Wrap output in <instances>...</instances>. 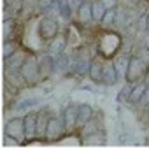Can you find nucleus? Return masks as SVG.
<instances>
[{"instance_id":"1","label":"nucleus","mask_w":149,"mask_h":149,"mask_svg":"<svg viewBox=\"0 0 149 149\" xmlns=\"http://www.w3.org/2000/svg\"><path fill=\"white\" fill-rule=\"evenodd\" d=\"M6 137H11L18 144L26 142V133H25V119L23 118H13L6 123Z\"/></svg>"},{"instance_id":"2","label":"nucleus","mask_w":149,"mask_h":149,"mask_svg":"<svg viewBox=\"0 0 149 149\" xmlns=\"http://www.w3.org/2000/svg\"><path fill=\"white\" fill-rule=\"evenodd\" d=\"M146 61L144 60H140L139 56H133V58H130V65H128V70H126V81L128 83H139V81H142L144 79V76H146Z\"/></svg>"},{"instance_id":"3","label":"nucleus","mask_w":149,"mask_h":149,"mask_svg":"<svg viewBox=\"0 0 149 149\" xmlns=\"http://www.w3.org/2000/svg\"><path fill=\"white\" fill-rule=\"evenodd\" d=\"M21 72H23V76H25L28 84H35V83H39L42 79L40 70H39V60L35 56H28L26 58V61L21 67Z\"/></svg>"},{"instance_id":"4","label":"nucleus","mask_w":149,"mask_h":149,"mask_svg":"<svg viewBox=\"0 0 149 149\" xmlns=\"http://www.w3.org/2000/svg\"><path fill=\"white\" fill-rule=\"evenodd\" d=\"M56 35H58V25H56V21L49 14L44 16L40 19V23H39V37L42 40H51Z\"/></svg>"},{"instance_id":"5","label":"nucleus","mask_w":149,"mask_h":149,"mask_svg":"<svg viewBox=\"0 0 149 149\" xmlns=\"http://www.w3.org/2000/svg\"><path fill=\"white\" fill-rule=\"evenodd\" d=\"M65 123L61 118H56V116H51L49 118V123H47V130H46V140L53 142V140H58L63 133H65Z\"/></svg>"},{"instance_id":"6","label":"nucleus","mask_w":149,"mask_h":149,"mask_svg":"<svg viewBox=\"0 0 149 149\" xmlns=\"http://www.w3.org/2000/svg\"><path fill=\"white\" fill-rule=\"evenodd\" d=\"M77 111H79V107H76V105H68L61 111V119L65 123L67 132H72L77 126Z\"/></svg>"},{"instance_id":"7","label":"nucleus","mask_w":149,"mask_h":149,"mask_svg":"<svg viewBox=\"0 0 149 149\" xmlns=\"http://www.w3.org/2000/svg\"><path fill=\"white\" fill-rule=\"evenodd\" d=\"M37 118H39V112H35V111H30V112H26V114L23 116V119H25L26 142L37 137Z\"/></svg>"},{"instance_id":"8","label":"nucleus","mask_w":149,"mask_h":149,"mask_svg":"<svg viewBox=\"0 0 149 149\" xmlns=\"http://www.w3.org/2000/svg\"><path fill=\"white\" fill-rule=\"evenodd\" d=\"M39 70H40L42 79L47 77V76H51V74L56 70V67H54V58H53L51 53H44V54L39 56Z\"/></svg>"},{"instance_id":"9","label":"nucleus","mask_w":149,"mask_h":149,"mask_svg":"<svg viewBox=\"0 0 149 149\" xmlns=\"http://www.w3.org/2000/svg\"><path fill=\"white\" fill-rule=\"evenodd\" d=\"M119 74L116 70L114 63H104V70H102V84L104 86H112L119 81Z\"/></svg>"},{"instance_id":"10","label":"nucleus","mask_w":149,"mask_h":149,"mask_svg":"<svg viewBox=\"0 0 149 149\" xmlns=\"http://www.w3.org/2000/svg\"><path fill=\"white\" fill-rule=\"evenodd\" d=\"M77 107H79V111H77V128H83L88 121L93 119V107L90 104H81Z\"/></svg>"},{"instance_id":"11","label":"nucleus","mask_w":149,"mask_h":149,"mask_svg":"<svg viewBox=\"0 0 149 149\" xmlns=\"http://www.w3.org/2000/svg\"><path fill=\"white\" fill-rule=\"evenodd\" d=\"M26 58H28V56H25L23 51H16L13 56L6 58V67H7V70H21V67H23V63L26 61Z\"/></svg>"},{"instance_id":"12","label":"nucleus","mask_w":149,"mask_h":149,"mask_svg":"<svg viewBox=\"0 0 149 149\" xmlns=\"http://www.w3.org/2000/svg\"><path fill=\"white\" fill-rule=\"evenodd\" d=\"M65 47H67V37L65 35H56L54 39H51L49 40V44H47V53H51V54H60V53H63L65 51Z\"/></svg>"},{"instance_id":"13","label":"nucleus","mask_w":149,"mask_h":149,"mask_svg":"<svg viewBox=\"0 0 149 149\" xmlns=\"http://www.w3.org/2000/svg\"><path fill=\"white\" fill-rule=\"evenodd\" d=\"M77 18L83 25H88L93 19V11H91V0H84L77 9Z\"/></svg>"},{"instance_id":"14","label":"nucleus","mask_w":149,"mask_h":149,"mask_svg":"<svg viewBox=\"0 0 149 149\" xmlns=\"http://www.w3.org/2000/svg\"><path fill=\"white\" fill-rule=\"evenodd\" d=\"M7 83L14 88H23L26 84V79L21 70H7Z\"/></svg>"},{"instance_id":"15","label":"nucleus","mask_w":149,"mask_h":149,"mask_svg":"<svg viewBox=\"0 0 149 149\" xmlns=\"http://www.w3.org/2000/svg\"><path fill=\"white\" fill-rule=\"evenodd\" d=\"M49 118H51V114L46 109L39 111V118H37V137H46V130H47Z\"/></svg>"},{"instance_id":"16","label":"nucleus","mask_w":149,"mask_h":149,"mask_svg":"<svg viewBox=\"0 0 149 149\" xmlns=\"http://www.w3.org/2000/svg\"><path fill=\"white\" fill-rule=\"evenodd\" d=\"M102 70H104V63L93 60L91 65H90V72H88V76H90V79H91L93 83L102 84Z\"/></svg>"},{"instance_id":"17","label":"nucleus","mask_w":149,"mask_h":149,"mask_svg":"<svg viewBox=\"0 0 149 149\" xmlns=\"http://www.w3.org/2000/svg\"><path fill=\"white\" fill-rule=\"evenodd\" d=\"M146 88H147V84H146L144 81L135 83V84H133V90H132V93H130V97H128V102H130V104H139L140 98H142V95H144V91H146Z\"/></svg>"},{"instance_id":"18","label":"nucleus","mask_w":149,"mask_h":149,"mask_svg":"<svg viewBox=\"0 0 149 149\" xmlns=\"http://www.w3.org/2000/svg\"><path fill=\"white\" fill-rule=\"evenodd\" d=\"M91 11H93V21H102L107 7L102 4V0H91Z\"/></svg>"},{"instance_id":"19","label":"nucleus","mask_w":149,"mask_h":149,"mask_svg":"<svg viewBox=\"0 0 149 149\" xmlns=\"http://www.w3.org/2000/svg\"><path fill=\"white\" fill-rule=\"evenodd\" d=\"M90 65H91V60L90 58H77L76 63L72 65V70L77 72L79 76H84V74L90 72Z\"/></svg>"},{"instance_id":"20","label":"nucleus","mask_w":149,"mask_h":149,"mask_svg":"<svg viewBox=\"0 0 149 149\" xmlns=\"http://www.w3.org/2000/svg\"><path fill=\"white\" fill-rule=\"evenodd\" d=\"M114 65H116L118 74H119L121 77H125V76H126V70H128V65H130V58H128V56H119Z\"/></svg>"},{"instance_id":"21","label":"nucleus","mask_w":149,"mask_h":149,"mask_svg":"<svg viewBox=\"0 0 149 149\" xmlns=\"http://www.w3.org/2000/svg\"><path fill=\"white\" fill-rule=\"evenodd\" d=\"M105 142V132L100 128L93 133H90V137L84 140V144H104Z\"/></svg>"},{"instance_id":"22","label":"nucleus","mask_w":149,"mask_h":149,"mask_svg":"<svg viewBox=\"0 0 149 149\" xmlns=\"http://www.w3.org/2000/svg\"><path fill=\"white\" fill-rule=\"evenodd\" d=\"M16 51H19L18 49V42L13 40V39H6V44H4V58L13 56Z\"/></svg>"},{"instance_id":"23","label":"nucleus","mask_w":149,"mask_h":149,"mask_svg":"<svg viewBox=\"0 0 149 149\" xmlns=\"http://www.w3.org/2000/svg\"><path fill=\"white\" fill-rule=\"evenodd\" d=\"M68 65H70V63H68V58H67V54H65V53L56 54V58H54V67H56V70H58V72H63Z\"/></svg>"},{"instance_id":"24","label":"nucleus","mask_w":149,"mask_h":149,"mask_svg":"<svg viewBox=\"0 0 149 149\" xmlns=\"http://www.w3.org/2000/svg\"><path fill=\"white\" fill-rule=\"evenodd\" d=\"M133 84H135V83H126V84H125V88L121 90V93L118 95V98H116V100H118V102L128 100V97H130V93H132V90H133Z\"/></svg>"},{"instance_id":"25","label":"nucleus","mask_w":149,"mask_h":149,"mask_svg":"<svg viewBox=\"0 0 149 149\" xmlns=\"http://www.w3.org/2000/svg\"><path fill=\"white\" fill-rule=\"evenodd\" d=\"M39 104H40V98H26V100H21L18 104V109H32Z\"/></svg>"},{"instance_id":"26","label":"nucleus","mask_w":149,"mask_h":149,"mask_svg":"<svg viewBox=\"0 0 149 149\" xmlns=\"http://www.w3.org/2000/svg\"><path fill=\"white\" fill-rule=\"evenodd\" d=\"M137 28H139L140 32H147V30H149V16H147V13H146V14H140L139 23H137Z\"/></svg>"},{"instance_id":"27","label":"nucleus","mask_w":149,"mask_h":149,"mask_svg":"<svg viewBox=\"0 0 149 149\" xmlns=\"http://www.w3.org/2000/svg\"><path fill=\"white\" fill-rule=\"evenodd\" d=\"M60 16H61V18H65V19H68V18L72 16V7L65 2V0L61 2V6H60Z\"/></svg>"},{"instance_id":"28","label":"nucleus","mask_w":149,"mask_h":149,"mask_svg":"<svg viewBox=\"0 0 149 149\" xmlns=\"http://www.w3.org/2000/svg\"><path fill=\"white\" fill-rule=\"evenodd\" d=\"M13 26H14L13 19H6L4 21V35H6V39H13Z\"/></svg>"},{"instance_id":"29","label":"nucleus","mask_w":149,"mask_h":149,"mask_svg":"<svg viewBox=\"0 0 149 149\" xmlns=\"http://www.w3.org/2000/svg\"><path fill=\"white\" fill-rule=\"evenodd\" d=\"M114 18H116V9H107V13H105L104 19H102V23H104V25H112V23H114Z\"/></svg>"},{"instance_id":"30","label":"nucleus","mask_w":149,"mask_h":149,"mask_svg":"<svg viewBox=\"0 0 149 149\" xmlns=\"http://www.w3.org/2000/svg\"><path fill=\"white\" fill-rule=\"evenodd\" d=\"M149 104V86L146 88V91H144V95H142V98H140V102H139V105H142V109H146V105Z\"/></svg>"},{"instance_id":"31","label":"nucleus","mask_w":149,"mask_h":149,"mask_svg":"<svg viewBox=\"0 0 149 149\" xmlns=\"http://www.w3.org/2000/svg\"><path fill=\"white\" fill-rule=\"evenodd\" d=\"M102 4H104L107 9H116V6H118V0H102Z\"/></svg>"},{"instance_id":"32","label":"nucleus","mask_w":149,"mask_h":149,"mask_svg":"<svg viewBox=\"0 0 149 149\" xmlns=\"http://www.w3.org/2000/svg\"><path fill=\"white\" fill-rule=\"evenodd\" d=\"M142 81H144V83L149 86V72H146V76H144V79H142Z\"/></svg>"},{"instance_id":"33","label":"nucleus","mask_w":149,"mask_h":149,"mask_svg":"<svg viewBox=\"0 0 149 149\" xmlns=\"http://www.w3.org/2000/svg\"><path fill=\"white\" fill-rule=\"evenodd\" d=\"M11 2H14V0H6V4H11Z\"/></svg>"},{"instance_id":"34","label":"nucleus","mask_w":149,"mask_h":149,"mask_svg":"<svg viewBox=\"0 0 149 149\" xmlns=\"http://www.w3.org/2000/svg\"><path fill=\"white\" fill-rule=\"evenodd\" d=\"M147 109H149V104H147V105H146V111H147Z\"/></svg>"},{"instance_id":"35","label":"nucleus","mask_w":149,"mask_h":149,"mask_svg":"<svg viewBox=\"0 0 149 149\" xmlns=\"http://www.w3.org/2000/svg\"><path fill=\"white\" fill-rule=\"evenodd\" d=\"M147 119H149V109H147Z\"/></svg>"},{"instance_id":"36","label":"nucleus","mask_w":149,"mask_h":149,"mask_svg":"<svg viewBox=\"0 0 149 149\" xmlns=\"http://www.w3.org/2000/svg\"><path fill=\"white\" fill-rule=\"evenodd\" d=\"M147 16H149V13H147Z\"/></svg>"}]
</instances>
